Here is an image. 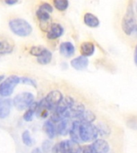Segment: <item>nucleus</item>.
<instances>
[{"label":"nucleus","mask_w":137,"mask_h":153,"mask_svg":"<svg viewBox=\"0 0 137 153\" xmlns=\"http://www.w3.org/2000/svg\"><path fill=\"white\" fill-rule=\"evenodd\" d=\"M9 27L12 33L19 37H27L33 30L31 24L23 19H11L9 22Z\"/></svg>","instance_id":"obj_1"},{"label":"nucleus","mask_w":137,"mask_h":153,"mask_svg":"<svg viewBox=\"0 0 137 153\" xmlns=\"http://www.w3.org/2000/svg\"><path fill=\"white\" fill-rule=\"evenodd\" d=\"M99 136L98 130L92 123L80 121L79 124V136L82 142H91L96 140Z\"/></svg>","instance_id":"obj_2"},{"label":"nucleus","mask_w":137,"mask_h":153,"mask_svg":"<svg viewBox=\"0 0 137 153\" xmlns=\"http://www.w3.org/2000/svg\"><path fill=\"white\" fill-rule=\"evenodd\" d=\"M122 29L127 35H131L134 32L135 29L136 27L135 22V16L132 4H129L127 9V12L123 18L122 20Z\"/></svg>","instance_id":"obj_3"},{"label":"nucleus","mask_w":137,"mask_h":153,"mask_svg":"<svg viewBox=\"0 0 137 153\" xmlns=\"http://www.w3.org/2000/svg\"><path fill=\"white\" fill-rule=\"evenodd\" d=\"M52 11L53 7L47 2L42 3L38 9L36 10V16L40 22V27H43V25H46L47 31L50 26L49 22L50 20V13H52Z\"/></svg>","instance_id":"obj_4"},{"label":"nucleus","mask_w":137,"mask_h":153,"mask_svg":"<svg viewBox=\"0 0 137 153\" xmlns=\"http://www.w3.org/2000/svg\"><path fill=\"white\" fill-rule=\"evenodd\" d=\"M20 82V78L15 75L8 76L0 84V96L7 97L13 93L14 88Z\"/></svg>","instance_id":"obj_5"},{"label":"nucleus","mask_w":137,"mask_h":153,"mask_svg":"<svg viewBox=\"0 0 137 153\" xmlns=\"http://www.w3.org/2000/svg\"><path fill=\"white\" fill-rule=\"evenodd\" d=\"M35 100V97L31 93H21L14 98L13 104L18 110H24L29 108Z\"/></svg>","instance_id":"obj_6"},{"label":"nucleus","mask_w":137,"mask_h":153,"mask_svg":"<svg viewBox=\"0 0 137 153\" xmlns=\"http://www.w3.org/2000/svg\"><path fill=\"white\" fill-rule=\"evenodd\" d=\"M60 153H79L81 146L72 140H66L58 143Z\"/></svg>","instance_id":"obj_7"},{"label":"nucleus","mask_w":137,"mask_h":153,"mask_svg":"<svg viewBox=\"0 0 137 153\" xmlns=\"http://www.w3.org/2000/svg\"><path fill=\"white\" fill-rule=\"evenodd\" d=\"M63 99V96L61 93V92L59 90H53L48 93L47 97L44 98L46 102L47 103L49 107L51 109V112L59 105L61 101Z\"/></svg>","instance_id":"obj_8"},{"label":"nucleus","mask_w":137,"mask_h":153,"mask_svg":"<svg viewBox=\"0 0 137 153\" xmlns=\"http://www.w3.org/2000/svg\"><path fill=\"white\" fill-rule=\"evenodd\" d=\"M63 31L64 30L60 24L51 23L47 31V37L50 40H55L62 35Z\"/></svg>","instance_id":"obj_9"},{"label":"nucleus","mask_w":137,"mask_h":153,"mask_svg":"<svg viewBox=\"0 0 137 153\" xmlns=\"http://www.w3.org/2000/svg\"><path fill=\"white\" fill-rule=\"evenodd\" d=\"M72 122L71 119H67L64 118L62 119L59 122L57 123V126L56 128V133L61 136H65L67 134L69 133L71 128H72Z\"/></svg>","instance_id":"obj_10"},{"label":"nucleus","mask_w":137,"mask_h":153,"mask_svg":"<svg viewBox=\"0 0 137 153\" xmlns=\"http://www.w3.org/2000/svg\"><path fill=\"white\" fill-rule=\"evenodd\" d=\"M91 146L96 153H108L110 150L109 143L103 139H96L91 143Z\"/></svg>","instance_id":"obj_11"},{"label":"nucleus","mask_w":137,"mask_h":153,"mask_svg":"<svg viewBox=\"0 0 137 153\" xmlns=\"http://www.w3.org/2000/svg\"><path fill=\"white\" fill-rule=\"evenodd\" d=\"M51 112L50 108L47 105V103L46 102V100L43 98V100H40L39 102L37 103V107H36L35 113L37 117L45 118L49 115V112Z\"/></svg>","instance_id":"obj_12"},{"label":"nucleus","mask_w":137,"mask_h":153,"mask_svg":"<svg viewBox=\"0 0 137 153\" xmlns=\"http://www.w3.org/2000/svg\"><path fill=\"white\" fill-rule=\"evenodd\" d=\"M89 61L87 57L84 56H79L71 61V65L76 70H84L88 66Z\"/></svg>","instance_id":"obj_13"},{"label":"nucleus","mask_w":137,"mask_h":153,"mask_svg":"<svg viewBox=\"0 0 137 153\" xmlns=\"http://www.w3.org/2000/svg\"><path fill=\"white\" fill-rule=\"evenodd\" d=\"M60 53L65 57H72L75 53V49L74 45L70 42H62L60 45L59 47Z\"/></svg>","instance_id":"obj_14"},{"label":"nucleus","mask_w":137,"mask_h":153,"mask_svg":"<svg viewBox=\"0 0 137 153\" xmlns=\"http://www.w3.org/2000/svg\"><path fill=\"white\" fill-rule=\"evenodd\" d=\"M96 51V45L91 42H85L80 45V53L82 56L84 57H91Z\"/></svg>","instance_id":"obj_15"},{"label":"nucleus","mask_w":137,"mask_h":153,"mask_svg":"<svg viewBox=\"0 0 137 153\" xmlns=\"http://www.w3.org/2000/svg\"><path fill=\"white\" fill-rule=\"evenodd\" d=\"M79 124H80L79 120H73L72 128L69 131L71 140L78 143H80L82 142L80 136H79Z\"/></svg>","instance_id":"obj_16"},{"label":"nucleus","mask_w":137,"mask_h":153,"mask_svg":"<svg viewBox=\"0 0 137 153\" xmlns=\"http://www.w3.org/2000/svg\"><path fill=\"white\" fill-rule=\"evenodd\" d=\"M84 22L86 26L91 28H96L100 24L98 18L91 13H86L84 14Z\"/></svg>","instance_id":"obj_17"},{"label":"nucleus","mask_w":137,"mask_h":153,"mask_svg":"<svg viewBox=\"0 0 137 153\" xmlns=\"http://www.w3.org/2000/svg\"><path fill=\"white\" fill-rule=\"evenodd\" d=\"M11 108V100H3L0 101V119H4L9 116Z\"/></svg>","instance_id":"obj_18"},{"label":"nucleus","mask_w":137,"mask_h":153,"mask_svg":"<svg viewBox=\"0 0 137 153\" xmlns=\"http://www.w3.org/2000/svg\"><path fill=\"white\" fill-rule=\"evenodd\" d=\"M43 128L45 131L47 136L50 139H53L56 136V128L52 121L50 120H47L43 124Z\"/></svg>","instance_id":"obj_19"},{"label":"nucleus","mask_w":137,"mask_h":153,"mask_svg":"<svg viewBox=\"0 0 137 153\" xmlns=\"http://www.w3.org/2000/svg\"><path fill=\"white\" fill-rule=\"evenodd\" d=\"M51 59H52V53L50 50L45 49L43 54L37 57V62L41 65H47L50 63Z\"/></svg>","instance_id":"obj_20"},{"label":"nucleus","mask_w":137,"mask_h":153,"mask_svg":"<svg viewBox=\"0 0 137 153\" xmlns=\"http://www.w3.org/2000/svg\"><path fill=\"white\" fill-rule=\"evenodd\" d=\"M96 117L94 112H92L90 110H85L84 113L82 114L81 117L79 118V121L87 122V123H92L96 120Z\"/></svg>","instance_id":"obj_21"},{"label":"nucleus","mask_w":137,"mask_h":153,"mask_svg":"<svg viewBox=\"0 0 137 153\" xmlns=\"http://www.w3.org/2000/svg\"><path fill=\"white\" fill-rule=\"evenodd\" d=\"M13 45L7 41L0 39V54H7L13 51Z\"/></svg>","instance_id":"obj_22"},{"label":"nucleus","mask_w":137,"mask_h":153,"mask_svg":"<svg viewBox=\"0 0 137 153\" xmlns=\"http://www.w3.org/2000/svg\"><path fill=\"white\" fill-rule=\"evenodd\" d=\"M96 126V128L98 130V133L101 136H107L111 133V129L108 124H106L103 122L98 123Z\"/></svg>","instance_id":"obj_23"},{"label":"nucleus","mask_w":137,"mask_h":153,"mask_svg":"<svg viewBox=\"0 0 137 153\" xmlns=\"http://www.w3.org/2000/svg\"><path fill=\"white\" fill-rule=\"evenodd\" d=\"M36 107H37V103L34 102L32 105L29 107V108L26 111V112L23 115V119L25 121L30 122L33 119L34 114L35 113Z\"/></svg>","instance_id":"obj_24"},{"label":"nucleus","mask_w":137,"mask_h":153,"mask_svg":"<svg viewBox=\"0 0 137 153\" xmlns=\"http://www.w3.org/2000/svg\"><path fill=\"white\" fill-rule=\"evenodd\" d=\"M54 7L59 11H64L69 6L68 0H53Z\"/></svg>","instance_id":"obj_25"},{"label":"nucleus","mask_w":137,"mask_h":153,"mask_svg":"<svg viewBox=\"0 0 137 153\" xmlns=\"http://www.w3.org/2000/svg\"><path fill=\"white\" fill-rule=\"evenodd\" d=\"M45 49L46 48L43 47V46H33V47H31V50H30V53H31L32 56H35V57H38L43 54V53L44 52Z\"/></svg>","instance_id":"obj_26"},{"label":"nucleus","mask_w":137,"mask_h":153,"mask_svg":"<svg viewBox=\"0 0 137 153\" xmlns=\"http://www.w3.org/2000/svg\"><path fill=\"white\" fill-rule=\"evenodd\" d=\"M22 140L25 145L31 146L32 144V139L31 137V134H30V131L27 130L24 131L22 134Z\"/></svg>","instance_id":"obj_27"},{"label":"nucleus","mask_w":137,"mask_h":153,"mask_svg":"<svg viewBox=\"0 0 137 153\" xmlns=\"http://www.w3.org/2000/svg\"><path fill=\"white\" fill-rule=\"evenodd\" d=\"M20 81H21L23 84H25V85H31V86H33V87H36V82L34 81L33 79L30 78V77H22L20 78Z\"/></svg>","instance_id":"obj_28"},{"label":"nucleus","mask_w":137,"mask_h":153,"mask_svg":"<svg viewBox=\"0 0 137 153\" xmlns=\"http://www.w3.org/2000/svg\"><path fill=\"white\" fill-rule=\"evenodd\" d=\"M52 143L50 140H45L43 143V150L44 152L49 153L52 150Z\"/></svg>","instance_id":"obj_29"},{"label":"nucleus","mask_w":137,"mask_h":153,"mask_svg":"<svg viewBox=\"0 0 137 153\" xmlns=\"http://www.w3.org/2000/svg\"><path fill=\"white\" fill-rule=\"evenodd\" d=\"M79 153H96L94 150L93 147L91 145H84L80 148V152Z\"/></svg>","instance_id":"obj_30"},{"label":"nucleus","mask_w":137,"mask_h":153,"mask_svg":"<svg viewBox=\"0 0 137 153\" xmlns=\"http://www.w3.org/2000/svg\"><path fill=\"white\" fill-rule=\"evenodd\" d=\"M4 2L6 4L9 5V6H12V5L16 4L17 2H19V0H4Z\"/></svg>","instance_id":"obj_31"},{"label":"nucleus","mask_w":137,"mask_h":153,"mask_svg":"<svg viewBox=\"0 0 137 153\" xmlns=\"http://www.w3.org/2000/svg\"><path fill=\"white\" fill-rule=\"evenodd\" d=\"M134 62L135 65L137 66V45H135V50H134Z\"/></svg>","instance_id":"obj_32"},{"label":"nucleus","mask_w":137,"mask_h":153,"mask_svg":"<svg viewBox=\"0 0 137 153\" xmlns=\"http://www.w3.org/2000/svg\"><path fill=\"white\" fill-rule=\"evenodd\" d=\"M31 153H43V152H42V151H41L40 148H35V149H33V150H32Z\"/></svg>","instance_id":"obj_33"},{"label":"nucleus","mask_w":137,"mask_h":153,"mask_svg":"<svg viewBox=\"0 0 137 153\" xmlns=\"http://www.w3.org/2000/svg\"><path fill=\"white\" fill-rule=\"evenodd\" d=\"M3 79H4V76L3 75H0V83L2 82Z\"/></svg>","instance_id":"obj_34"}]
</instances>
